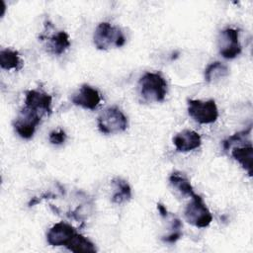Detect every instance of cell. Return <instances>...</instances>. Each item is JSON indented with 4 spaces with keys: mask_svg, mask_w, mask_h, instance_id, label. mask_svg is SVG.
Returning <instances> with one entry per match:
<instances>
[{
    "mask_svg": "<svg viewBox=\"0 0 253 253\" xmlns=\"http://www.w3.org/2000/svg\"><path fill=\"white\" fill-rule=\"evenodd\" d=\"M141 97L148 102H163L167 94V82L159 72H146L138 81Z\"/></svg>",
    "mask_w": 253,
    "mask_h": 253,
    "instance_id": "obj_1",
    "label": "cell"
},
{
    "mask_svg": "<svg viewBox=\"0 0 253 253\" xmlns=\"http://www.w3.org/2000/svg\"><path fill=\"white\" fill-rule=\"evenodd\" d=\"M93 42L98 49L107 50L113 46H123L126 43V38L119 27L108 22H102L94 32Z\"/></svg>",
    "mask_w": 253,
    "mask_h": 253,
    "instance_id": "obj_2",
    "label": "cell"
},
{
    "mask_svg": "<svg viewBox=\"0 0 253 253\" xmlns=\"http://www.w3.org/2000/svg\"><path fill=\"white\" fill-rule=\"evenodd\" d=\"M98 128L104 134H113L125 131L127 127V118L123 111L112 106L105 109L97 119Z\"/></svg>",
    "mask_w": 253,
    "mask_h": 253,
    "instance_id": "obj_3",
    "label": "cell"
},
{
    "mask_svg": "<svg viewBox=\"0 0 253 253\" xmlns=\"http://www.w3.org/2000/svg\"><path fill=\"white\" fill-rule=\"evenodd\" d=\"M191 202L187 205L184 215L186 220L199 228H205L209 226L212 220V215L204 203V200L201 196L194 194Z\"/></svg>",
    "mask_w": 253,
    "mask_h": 253,
    "instance_id": "obj_4",
    "label": "cell"
},
{
    "mask_svg": "<svg viewBox=\"0 0 253 253\" xmlns=\"http://www.w3.org/2000/svg\"><path fill=\"white\" fill-rule=\"evenodd\" d=\"M188 114L199 124H212L218 118V110L214 100L206 102L201 100L188 99Z\"/></svg>",
    "mask_w": 253,
    "mask_h": 253,
    "instance_id": "obj_5",
    "label": "cell"
},
{
    "mask_svg": "<svg viewBox=\"0 0 253 253\" xmlns=\"http://www.w3.org/2000/svg\"><path fill=\"white\" fill-rule=\"evenodd\" d=\"M42 114L34 111L26 106L20 111L16 120L14 121V128L16 132L25 139H30L33 137L37 126L40 124L42 119Z\"/></svg>",
    "mask_w": 253,
    "mask_h": 253,
    "instance_id": "obj_6",
    "label": "cell"
},
{
    "mask_svg": "<svg viewBox=\"0 0 253 253\" xmlns=\"http://www.w3.org/2000/svg\"><path fill=\"white\" fill-rule=\"evenodd\" d=\"M217 45L219 53L226 59L235 58L240 54L242 47L239 42V32L233 28H226L219 33Z\"/></svg>",
    "mask_w": 253,
    "mask_h": 253,
    "instance_id": "obj_7",
    "label": "cell"
},
{
    "mask_svg": "<svg viewBox=\"0 0 253 253\" xmlns=\"http://www.w3.org/2000/svg\"><path fill=\"white\" fill-rule=\"evenodd\" d=\"M77 233L76 229L70 224L60 221L55 223L47 232L46 240L51 246L66 247L73 236Z\"/></svg>",
    "mask_w": 253,
    "mask_h": 253,
    "instance_id": "obj_8",
    "label": "cell"
},
{
    "mask_svg": "<svg viewBox=\"0 0 253 253\" xmlns=\"http://www.w3.org/2000/svg\"><path fill=\"white\" fill-rule=\"evenodd\" d=\"M52 98L45 92L39 90H29L26 92L25 106L40 114H51Z\"/></svg>",
    "mask_w": 253,
    "mask_h": 253,
    "instance_id": "obj_9",
    "label": "cell"
},
{
    "mask_svg": "<svg viewBox=\"0 0 253 253\" xmlns=\"http://www.w3.org/2000/svg\"><path fill=\"white\" fill-rule=\"evenodd\" d=\"M71 101L76 106H80L88 110H95L101 102V96L97 89L90 85L83 84L72 96Z\"/></svg>",
    "mask_w": 253,
    "mask_h": 253,
    "instance_id": "obj_10",
    "label": "cell"
},
{
    "mask_svg": "<svg viewBox=\"0 0 253 253\" xmlns=\"http://www.w3.org/2000/svg\"><path fill=\"white\" fill-rule=\"evenodd\" d=\"M173 143L179 152H189L197 149L202 144L201 135L192 129H184L173 137Z\"/></svg>",
    "mask_w": 253,
    "mask_h": 253,
    "instance_id": "obj_11",
    "label": "cell"
},
{
    "mask_svg": "<svg viewBox=\"0 0 253 253\" xmlns=\"http://www.w3.org/2000/svg\"><path fill=\"white\" fill-rule=\"evenodd\" d=\"M232 157L242 166V168L248 173L249 176H252L253 168V147L251 143L247 145L233 147L231 150Z\"/></svg>",
    "mask_w": 253,
    "mask_h": 253,
    "instance_id": "obj_12",
    "label": "cell"
},
{
    "mask_svg": "<svg viewBox=\"0 0 253 253\" xmlns=\"http://www.w3.org/2000/svg\"><path fill=\"white\" fill-rule=\"evenodd\" d=\"M169 183L171 187L182 197H192L195 192L189 179L181 172H173L169 176Z\"/></svg>",
    "mask_w": 253,
    "mask_h": 253,
    "instance_id": "obj_13",
    "label": "cell"
},
{
    "mask_svg": "<svg viewBox=\"0 0 253 253\" xmlns=\"http://www.w3.org/2000/svg\"><path fill=\"white\" fill-rule=\"evenodd\" d=\"M115 187V192L112 196V202L115 204H123L131 199V189L128 183L122 178H115L112 180Z\"/></svg>",
    "mask_w": 253,
    "mask_h": 253,
    "instance_id": "obj_14",
    "label": "cell"
},
{
    "mask_svg": "<svg viewBox=\"0 0 253 253\" xmlns=\"http://www.w3.org/2000/svg\"><path fill=\"white\" fill-rule=\"evenodd\" d=\"M47 46L49 51L55 55L63 53L70 46L68 34L64 31H59L56 34L52 35L48 39Z\"/></svg>",
    "mask_w": 253,
    "mask_h": 253,
    "instance_id": "obj_15",
    "label": "cell"
},
{
    "mask_svg": "<svg viewBox=\"0 0 253 253\" xmlns=\"http://www.w3.org/2000/svg\"><path fill=\"white\" fill-rule=\"evenodd\" d=\"M66 248L75 253H94L97 251L95 244L78 232L73 236Z\"/></svg>",
    "mask_w": 253,
    "mask_h": 253,
    "instance_id": "obj_16",
    "label": "cell"
},
{
    "mask_svg": "<svg viewBox=\"0 0 253 253\" xmlns=\"http://www.w3.org/2000/svg\"><path fill=\"white\" fill-rule=\"evenodd\" d=\"M0 66L6 70L21 69L23 63L19 56V52L10 48L2 49L0 51Z\"/></svg>",
    "mask_w": 253,
    "mask_h": 253,
    "instance_id": "obj_17",
    "label": "cell"
},
{
    "mask_svg": "<svg viewBox=\"0 0 253 253\" xmlns=\"http://www.w3.org/2000/svg\"><path fill=\"white\" fill-rule=\"evenodd\" d=\"M229 74V69L227 65L221 63L220 61L211 62L205 69V80L209 83L219 80L223 77H226Z\"/></svg>",
    "mask_w": 253,
    "mask_h": 253,
    "instance_id": "obj_18",
    "label": "cell"
},
{
    "mask_svg": "<svg viewBox=\"0 0 253 253\" xmlns=\"http://www.w3.org/2000/svg\"><path fill=\"white\" fill-rule=\"evenodd\" d=\"M251 129L252 126H249L248 128L242 130V131H238L232 135H230L229 137H227L225 140L222 141V147L224 150H228L234 143H242V141H245L246 136H250L251 134Z\"/></svg>",
    "mask_w": 253,
    "mask_h": 253,
    "instance_id": "obj_19",
    "label": "cell"
},
{
    "mask_svg": "<svg viewBox=\"0 0 253 253\" xmlns=\"http://www.w3.org/2000/svg\"><path fill=\"white\" fill-rule=\"evenodd\" d=\"M66 139V133L63 129H58V130H52L50 131L48 135V140L51 144L59 145L62 144Z\"/></svg>",
    "mask_w": 253,
    "mask_h": 253,
    "instance_id": "obj_20",
    "label": "cell"
},
{
    "mask_svg": "<svg viewBox=\"0 0 253 253\" xmlns=\"http://www.w3.org/2000/svg\"><path fill=\"white\" fill-rule=\"evenodd\" d=\"M157 210H158L160 215H161L163 218H165V217L169 214V212H168L166 207H165L163 204H161V203H158V204H157Z\"/></svg>",
    "mask_w": 253,
    "mask_h": 253,
    "instance_id": "obj_21",
    "label": "cell"
}]
</instances>
